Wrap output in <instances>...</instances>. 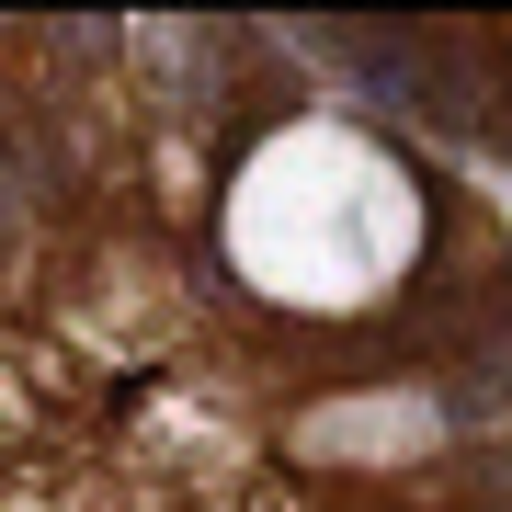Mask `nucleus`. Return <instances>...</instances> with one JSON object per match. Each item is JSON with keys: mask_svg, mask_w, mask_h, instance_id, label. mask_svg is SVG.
I'll return each instance as SVG.
<instances>
[{"mask_svg": "<svg viewBox=\"0 0 512 512\" xmlns=\"http://www.w3.org/2000/svg\"><path fill=\"white\" fill-rule=\"evenodd\" d=\"M0 512H512V217L296 23H0Z\"/></svg>", "mask_w": 512, "mask_h": 512, "instance_id": "obj_1", "label": "nucleus"}, {"mask_svg": "<svg viewBox=\"0 0 512 512\" xmlns=\"http://www.w3.org/2000/svg\"><path fill=\"white\" fill-rule=\"evenodd\" d=\"M330 80H353L365 114H387L410 148H501L512 160V12H342L296 23Z\"/></svg>", "mask_w": 512, "mask_h": 512, "instance_id": "obj_2", "label": "nucleus"}]
</instances>
